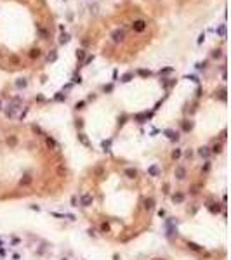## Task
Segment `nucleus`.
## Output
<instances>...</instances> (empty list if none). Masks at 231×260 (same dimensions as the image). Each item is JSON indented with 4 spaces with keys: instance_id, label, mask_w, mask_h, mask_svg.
Returning a JSON list of instances; mask_svg holds the SVG:
<instances>
[{
    "instance_id": "4468645a",
    "label": "nucleus",
    "mask_w": 231,
    "mask_h": 260,
    "mask_svg": "<svg viewBox=\"0 0 231 260\" xmlns=\"http://www.w3.org/2000/svg\"><path fill=\"white\" fill-rule=\"evenodd\" d=\"M31 182H33V177L30 175V173H25V175L19 179V184H21V186H30Z\"/></svg>"
},
{
    "instance_id": "6e6552de",
    "label": "nucleus",
    "mask_w": 231,
    "mask_h": 260,
    "mask_svg": "<svg viewBox=\"0 0 231 260\" xmlns=\"http://www.w3.org/2000/svg\"><path fill=\"white\" fill-rule=\"evenodd\" d=\"M174 175H176L177 180H184V179H186V168H184L182 165H177L176 170H174Z\"/></svg>"
},
{
    "instance_id": "09e8293b",
    "label": "nucleus",
    "mask_w": 231,
    "mask_h": 260,
    "mask_svg": "<svg viewBox=\"0 0 231 260\" xmlns=\"http://www.w3.org/2000/svg\"><path fill=\"white\" fill-rule=\"evenodd\" d=\"M83 127V120H77V128H82Z\"/></svg>"
},
{
    "instance_id": "2eb2a0df",
    "label": "nucleus",
    "mask_w": 231,
    "mask_h": 260,
    "mask_svg": "<svg viewBox=\"0 0 231 260\" xmlns=\"http://www.w3.org/2000/svg\"><path fill=\"white\" fill-rule=\"evenodd\" d=\"M153 208H155V200H153V198H146V200H144V210H146V212H151Z\"/></svg>"
},
{
    "instance_id": "20e7f679",
    "label": "nucleus",
    "mask_w": 231,
    "mask_h": 260,
    "mask_svg": "<svg viewBox=\"0 0 231 260\" xmlns=\"http://www.w3.org/2000/svg\"><path fill=\"white\" fill-rule=\"evenodd\" d=\"M146 26H148V23H146L144 19H137V21H134V23H132V30H134L136 33H142V31L146 30Z\"/></svg>"
},
{
    "instance_id": "aec40b11",
    "label": "nucleus",
    "mask_w": 231,
    "mask_h": 260,
    "mask_svg": "<svg viewBox=\"0 0 231 260\" xmlns=\"http://www.w3.org/2000/svg\"><path fill=\"white\" fill-rule=\"evenodd\" d=\"M75 56H77V59H78V61H85V57H87V52L83 50V49H78Z\"/></svg>"
},
{
    "instance_id": "7c9ffc66",
    "label": "nucleus",
    "mask_w": 231,
    "mask_h": 260,
    "mask_svg": "<svg viewBox=\"0 0 231 260\" xmlns=\"http://www.w3.org/2000/svg\"><path fill=\"white\" fill-rule=\"evenodd\" d=\"M101 146H103V149H104V151H110V147H111V139L103 141V144H101Z\"/></svg>"
},
{
    "instance_id": "7ed1b4c3",
    "label": "nucleus",
    "mask_w": 231,
    "mask_h": 260,
    "mask_svg": "<svg viewBox=\"0 0 231 260\" xmlns=\"http://www.w3.org/2000/svg\"><path fill=\"white\" fill-rule=\"evenodd\" d=\"M78 203H80V206L87 208V206H91V205L94 203V196H92V194H89V192H83L82 196H80V200H78Z\"/></svg>"
},
{
    "instance_id": "a211bd4d",
    "label": "nucleus",
    "mask_w": 231,
    "mask_h": 260,
    "mask_svg": "<svg viewBox=\"0 0 231 260\" xmlns=\"http://www.w3.org/2000/svg\"><path fill=\"white\" fill-rule=\"evenodd\" d=\"M181 125H182V130H184V132H190V130L193 128V121H190V120H182Z\"/></svg>"
},
{
    "instance_id": "8fccbe9b",
    "label": "nucleus",
    "mask_w": 231,
    "mask_h": 260,
    "mask_svg": "<svg viewBox=\"0 0 231 260\" xmlns=\"http://www.w3.org/2000/svg\"><path fill=\"white\" fill-rule=\"evenodd\" d=\"M163 192L169 194V184H163Z\"/></svg>"
},
{
    "instance_id": "c85d7f7f",
    "label": "nucleus",
    "mask_w": 231,
    "mask_h": 260,
    "mask_svg": "<svg viewBox=\"0 0 231 260\" xmlns=\"http://www.w3.org/2000/svg\"><path fill=\"white\" fill-rule=\"evenodd\" d=\"M101 232H103V234L110 232V224H108V222H103V224H101Z\"/></svg>"
},
{
    "instance_id": "a18cd8bd",
    "label": "nucleus",
    "mask_w": 231,
    "mask_h": 260,
    "mask_svg": "<svg viewBox=\"0 0 231 260\" xmlns=\"http://www.w3.org/2000/svg\"><path fill=\"white\" fill-rule=\"evenodd\" d=\"M77 203H78V198H77V196H71V206H78Z\"/></svg>"
},
{
    "instance_id": "f3484780",
    "label": "nucleus",
    "mask_w": 231,
    "mask_h": 260,
    "mask_svg": "<svg viewBox=\"0 0 231 260\" xmlns=\"http://www.w3.org/2000/svg\"><path fill=\"white\" fill-rule=\"evenodd\" d=\"M78 141L83 144V146H85V147H91V142H89V139H87V135L85 134H83V132H80L78 134Z\"/></svg>"
},
{
    "instance_id": "603ef678",
    "label": "nucleus",
    "mask_w": 231,
    "mask_h": 260,
    "mask_svg": "<svg viewBox=\"0 0 231 260\" xmlns=\"http://www.w3.org/2000/svg\"><path fill=\"white\" fill-rule=\"evenodd\" d=\"M35 99H37V101H40V102H44V101H45V99H44V96H37Z\"/></svg>"
},
{
    "instance_id": "c9c22d12",
    "label": "nucleus",
    "mask_w": 231,
    "mask_h": 260,
    "mask_svg": "<svg viewBox=\"0 0 231 260\" xmlns=\"http://www.w3.org/2000/svg\"><path fill=\"white\" fill-rule=\"evenodd\" d=\"M221 56H222V50H221V49H216V50L212 52V57H214V59H219Z\"/></svg>"
},
{
    "instance_id": "58836bf2",
    "label": "nucleus",
    "mask_w": 231,
    "mask_h": 260,
    "mask_svg": "<svg viewBox=\"0 0 231 260\" xmlns=\"http://www.w3.org/2000/svg\"><path fill=\"white\" fill-rule=\"evenodd\" d=\"M172 71H174V68H170V66H169V68H162L158 73H160V75H163V73H172Z\"/></svg>"
},
{
    "instance_id": "c03bdc74",
    "label": "nucleus",
    "mask_w": 231,
    "mask_h": 260,
    "mask_svg": "<svg viewBox=\"0 0 231 260\" xmlns=\"http://www.w3.org/2000/svg\"><path fill=\"white\" fill-rule=\"evenodd\" d=\"M219 97H221V101H226V90H224V89L219 92Z\"/></svg>"
},
{
    "instance_id": "de8ad7c7",
    "label": "nucleus",
    "mask_w": 231,
    "mask_h": 260,
    "mask_svg": "<svg viewBox=\"0 0 231 260\" xmlns=\"http://www.w3.org/2000/svg\"><path fill=\"white\" fill-rule=\"evenodd\" d=\"M203 40H205V33H202V35L198 36V45H200V43H203Z\"/></svg>"
},
{
    "instance_id": "a878e982",
    "label": "nucleus",
    "mask_w": 231,
    "mask_h": 260,
    "mask_svg": "<svg viewBox=\"0 0 231 260\" xmlns=\"http://www.w3.org/2000/svg\"><path fill=\"white\" fill-rule=\"evenodd\" d=\"M68 42H70V35H68V33H61L59 43H68Z\"/></svg>"
},
{
    "instance_id": "dca6fc26",
    "label": "nucleus",
    "mask_w": 231,
    "mask_h": 260,
    "mask_svg": "<svg viewBox=\"0 0 231 260\" xmlns=\"http://www.w3.org/2000/svg\"><path fill=\"white\" fill-rule=\"evenodd\" d=\"M45 144H47L51 149H57V147H59V144H57L52 137H49V135H45Z\"/></svg>"
},
{
    "instance_id": "4d7b16f0",
    "label": "nucleus",
    "mask_w": 231,
    "mask_h": 260,
    "mask_svg": "<svg viewBox=\"0 0 231 260\" xmlns=\"http://www.w3.org/2000/svg\"><path fill=\"white\" fill-rule=\"evenodd\" d=\"M162 260H163V258H162Z\"/></svg>"
},
{
    "instance_id": "6e6d98bb",
    "label": "nucleus",
    "mask_w": 231,
    "mask_h": 260,
    "mask_svg": "<svg viewBox=\"0 0 231 260\" xmlns=\"http://www.w3.org/2000/svg\"><path fill=\"white\" fill-rule=\"evenodd\" d=\"M4 109V107H2V99H0V111H2Z\"/></svg>"
},
{
    "instance_id": "b1692460",
    "label": "nucleus",
    "mask_w": 231,
    "mask_h": 260,
    "mask_svg": "<svg viewBox=\"0 0 231 260\" xmlns=\"http://www.w3.org/2000/svg\"><path fill=\"white\" fill-rule=\"evenodd\" d=\"M132 78H134V73H132V71H129V73H125V75L122 76V82H123V83H129Z\"/></svg>"
},
{
    "instance_id": "72a5a7b5",
    "label": "nucleus",
    "mask_w": 231,
    "mask_h": 260,
    "mask_svg": "<svg viewBox=\"0 0 231 260\" xmlns=\"http://www.w3.org/2000/svg\"><path fill=\"white\" fill-rule=\"evenodd\" d=\"M217 33H219L222 38H226V25H221V26H219V30H217Z\"/></svg>"
},
{
    "instance_id": "f704fd0d",
    "label": "nucleus",
    "mask_w": 231,
    "mask_h": 260,
    "mask_svg": "<svg viewBox=\"0 0 231 260\" xmlns=\"http://www.w3.org/2000/svg\"><path fill=\"white\" fill-rule=\"evenodd\" d=\"M57 59V54H56V50H51V54L47 56V61L49 62H52V61H56Z\"/></svg>"
},
{
    "instance_id": "6ab92c4d",
    "label": "nucleus",
    "mask_w": 231,
    "mask_h": 260,
    "mask_svg": "<svg viewBox=\"0 0 231 260\" xmlns=\"http://www.w3.org/2000/svg\"><path fill=\"white\" fill-rule=\"evenodd\" d=\"M222 153V144H214L210 147V155H221Z\"/></svg>"
},
{
    "instance_id": "e433bc0d",
    "label": "nucleus",
    "mask_w": 231,
    "mask_h": 260,
    "mask_svg": "<svg viewBox=\"0 0 231 260\" xmlns=\"http://www.w3.org/2000/svg\"><path fill=\"white\" fill-rule=\"evenodd\" d=\"M184 78H186V80H191V82H195V83H200V80H198L195 75H186Z\"/></svg>"
},
{
    "instance_id": "f8f14e48",
    "label": "nucleus",
    "mask_w": 231,
    "mask_h": 260,
    "mask_svg": "<svg viewBox=\"0 0 231 260\" xmlns=\"http://www.w3.org/2000/svg\"><path fill=\"white\" fill-rule=\"evenodd\" d=\"M184 200H186V196H184V192H181V191H176V192L172 194V201H174L176 205H181Z\"/></svg>"
},
{
    "instance_id": "ddd939ff",
    "label": "nucleus",
    "mask_w": 231,
    "mask_h": 260,
    "mask_svg": "<svg viewBox=\"0 0 231 260\" xmlns=\"http://www.w3.org/2000/svg\"><path fill=\"white\" fill-rule=\"evenodd\" d=\"M186 246L190 248L191 251H195V253H203L205 250H203V246H200V245H196V243H193V241H188L186 243Z\"/></svg>"
},
{
    "instance_id": "79ce46f5",
    "label": "nucleus",
    "mask_w": 231,
    "mask_h": 260,
    "mask_svg": "<svg viewBox=\"0 0 231 260\" xmlns=\"http://www.w3.org/2000/svg\"><path fill=\"white\" fill-rule=\"evenodd\" d=\"M83 106H85V101H78V102L75 104V107H77V109H83Z\"/></svg>"
},
{
    "instance_id": "473e14b6",
    "label": "nucleus",
    "mask_w": 231,
    "mask_h": 260,
    "mask_svg": "<svg viewBox=\"0 0 231 260\" xmlns=\"http://www.w3.org/2000/svg\"><path fill=\"white\" fill-rule=\"evenodd\" d=\"M113 89H115L113 83H108V85H104V87H103V90L106 92V94H111V92H113Z\"/></svg>"
},
{
    "instance_id": "bb28decb",
    "label": "nucleus",
    "mask_w": 231,
    "mask_h": 260,
    "mask_svg": "<svg viewBox=\"0 0 231 260\" xmlns=\"http://www.w3.org/2000/svg\"><path fill=\"white\" fill-rule=\"evenodd\" d=\"M202 172H203V173H208V172H210V161H208V160H205V163L202 165Z\"/></svg>"
},
{
    "instance_id": "39448f33",
    "label": "nucleus",
    "mask_w": 231,
    "mask_h": 260,
    "mask_svg": "<svg viewBox=\"0 0 231 260\" xmlns=\"http://www.w3.org/2000/svg\"><path fill=\"white\" fill-rule=\"evenodd\" d=\"M163 134H165L167 139L172 141V142H177V141H179V132H176V130H172V128H165Z\"/></svg>"
},
{
    "instance_id": "412c9836",
    "label": "nucleus",
    "mask_w": 231,
    "mask_h": 260,
    "mask_svg": "<svg viewBox=\"0 0 231 260\" xmlns=\"http://www.w3.org/2000/svg\"><path fill=\"white\" fill-rule=\"evenodd\" d=\"M170 156H172V160H179V158L182 156V151H181L179 147H176V149H172V153H170Z\"/></svg>"
},
{
    "instance_id": "37998d69",
    "label": "nucleus",
    "mask_w": 231,
    "mask_h": 260,
    "mask_svg": "<svg viewBox=\"0 0 231 260\" xmlns=\"http://www.w3.org/2000/svg\"><path fill=\"white\" fill-rule=\"evenodd\" d=\"M92 61H94V56H87L85 61H83V64H89V62H92Z\"/></svg>"
},
{
    "instance_id": "5701e85b",
    "label": "nucleus",
    "mask_w": 231,
    "mask_h": 260,
    "mask_svg": "<svg viewBox=\"0 0 231 260\" xmlns=\"http://www.w3.org/2000/svg\"><path fill=\"white\" fill-rule=\"evenodd\" d=\"M40 56H42L40 49H31V50H30V59H38Z\"/></svg>"
},
{
    "instance_id": "f257e3e1",
    "label": "nucleus",
    "mask_w": 231,
    "mask_h": 260,
    "mask_svg": "<svg viewBox=\"0 0 231 260\" xmlns=\"http://www.w3.org/2000/svg\"><path fill=\"white\" fill-rule=\"evenodd\" d=\"M19 104H21V97H16L12 102H9L5 107H7V109H5V116L7 118H14L16 116V113H17V109H19Z\"/></svg>"
},
{
    "instance_id": "f03ea898",
    "label": "nucleus",
    "mask_w": 231,
    "mask_h": 260,
    "mask_svg": "<svg viewBox=\"0 0 231 260\" xmlns=\"http://www.w3.org/2000/svg\"><path fill=\"white\" fill-rule=\"evenodd\" d=\"M205 208L208 210V212H210L212 215H219L221 213V203H217V201H214L212 198H208L207 201H205Z\"/></svg>"
},
{
    "instance_id": "1a4fd4ad",
    "label": "nucleus",
    "mask_w": 231,
    "mask_h": 260,
    "mask_svg": "<svg viewBox=\"0 0 231 260\" xmlns=\"http://www.w3.org/2000/svg\"><path fill=\"white\" fill-rule=\"evenodd\" d=\"M198 156L200 158H203V160H208V156H210V147L208 146H202V147H198Z\"/></svg>"
},
{
    "instance_id": "49530a36",
    "label": "nucleus",
    "mask_w": 231,
    "mask_h": 260,
    "mask_svg": "<svg viewBox=\"0 0 231 260\" xmlns=\"http://www.w3.org/2000/svg\"><path fill=\"white\" fill-rule=\"evenodd\" d=\"M94 173H97V175H101V173H103V168H101V166H96V168H94Z\"/></svg>"
},
{
    "instance_id": "4c0bfd02",
    "label": "nucleus",
    "mask_w": 231,
    "mask_h": 260,
    "mask_svg": "<svg viewBox=\"0 0 231 260\" xmlns=\"http://www.w3.org/2000/svg\"><path fill=\"white\" fill-rule=\"evenodd\" d=\"M195 68H196L198 71H200V70H205V68H207V61H203V62H198Z\"/></svg>"
},
{
    "instance_id": "c756f323",
    "label": "nucleus",
    "mask_w": 231,
    "mask_h": 260,
    "mask_svg": "<svg viewBox=\"0 0 231 260\" xmlns=\"http://www.w3.org/2000/svg\"><path fill=\"white\" fill-rule=\"evenodd\" d=\"M198 189H200V184H195V186H191V187H190V194H193V196H195V194H198V192H200Z\"/></svg>"
},
{
    "instance_id": "423d86ee",
    "label": "nucleus",
    "mask_w": 231,
    "mask_h": 260,
    "mask_svg": "<svg viewBox=\"0 0 231 260\" xmlns=\"http://www.w3.org/2000/svg\"><path fill=\"white\" fill-rule=\"evenodd\" d=\"M151 116H153V113L144 111V113H137V115H134V120H136L137 123H146V121H148Z\"/></svg>"
},
{
    "instance_id": "393cba45",
    "label": "nucleus",
    "mask_w": 231,
    "mask_h": 260,
    "mask_svg": "<svg viewBox=\"0 0 231 260\" xmlns=\"http://www.w3.org/2000/svg\"><path fill=\"white\" fill-rule=\"evenodd\" d=\"M137 75H139V76H142V78H146V76H151L153 73H151L150 70H137Z\"/></svg>"
},
{
    "instance_id": "a19ab883",
    "label": "nucleus",
    "mask_w": 231,
    "mask_h": 260,
    "mask_svg": "<svg viewBox=\"0 0 231 260\" xmlns=\"http://www.w3.org/2000/svg\"><path fill=\"white\" fill-rule=\"evenodd\" d=\"M184 156H186V160H191V158H193V151H191V149L184 151Z\"/></svg>"
},
{
    "instance_id": "9b49d317",
    "label": "nucleus",
    "mask_w": 231,
    "mask_h": 260,
    "mask_svg": "<svg viewBox=\"0 0 231 260\" xmlns=\"http://www.w3.org/2000/svg\"><path fill=\"white\" fill-rule=\"evenodd\" d=\"M160 173H162V170H160V166H158V165H151V166H148V175H150V177H160Z\"/></svg>"
},
{
    "instance_id": "5fc2aeb1",
    "label": "nucleus",
    "mask_w": 231,
    "mask_h": 260,
    "mask_svg": "<svg viewBox=\"0 0 231 260\" xmlns=\"http://www.w3.org/2000/svg\"><path fill=\"white\" fill-rule=\"evenodd\" d=\"M116 78H118V71L115 70V71H113V80H116Z\"/></svg>"
},
{
    "instance_id": "3c124183",
    "label": "nucleus",
    "mask_w": 231,
    "mask_h": 260,
    "mask_svg": "<svg viewBox=\"0 0 231 260\" xmlns=\"http://www.w3.org/2000/svg\"><path fill=\"white\" fill-rule=\"evenodd\" d=\"M158 217H165V210H163V208L158 210Z\"/></svg>"
},
{
    "instance_id": "864d4df0",
    "label": "nucleus",
    "mask_w": 231,
    "mask_h": 260,
    "mask_svg": "<svg viewBox=\"0 0 231 260\" xmlns=\"http://www.w3.org/2000/svg\"><path fill=\"white\" fill-rule=\"evenodd\" d=\"M87 232H89V236H96V231H94V229H89Z\"/></svg>"
},
{
    "instance_id": "cd10ccee",
    "label": "nucleus",
    "mask_w": 231,
    "mask_h": 260,
    "mask_svg": "<svg viewBox=\"0 0 231 260\" xmlns=\"http://www.w3.org/2000/svg\"><path fill=\"white\" fill-rule=\"evenodd\" d=\"M54 99H56V101H59V102H65V101H66V96L63 94V92H57V94L54 96Z\"/></svg>"
},
{
    "instance_id": "ea45409f",
    "label": "nucleus",
    "mask_w": 231,
    "mask_h": 260,
    "mask_svg": "<svg viewBox=\"0 0 231 260\" xmlns=\"http://www.w3.org/2000/svg\"><path fill=\"white\" fill-rule=\"evenodd\" d=\"M71 83H82V76H80V75H75V76L71 78Z\"/></svg>"
},
{
    "instance_id": "2f4dec72",
    "label": "nucleus",
    "mask_w": 231,
    "mask_h": 260,
    "mask_svg": "<svg viewBox=\"0 0 231 260\" xmlns=\"http://www.w3.org/2000/svg\"><path fill=\"white\" fill-rule=\"evenodd\" d=\"M7 144H9L11 147H14V146L17 144V139H16L14 135H11V137H7Z\"/></svg>"
},
{
    "instance_id": "4be33fe9",
    "label": "nucleus",
    "mask_w": 231,
    "mask_h": 260,
    "mask_svg": "<svg viewBox=\"0 0 231 260\" xmlns=\"http://www.w3.org/2000/svg\"><path fill=\"white\" fill-rule=\"evenodd\" d=\"M26 85H28L26 78H17V82H16V87H17V89H26Z\"/></svg>"
},
{
    "instance_id": "0eeeda50",
    "label": "nucleus",
    "mask_w": 231,
    "mask_h": 260,
    "mask_svg": "<svg viewBox=\"0 0 231 260\" xmlns=\"http://www.w3.org/2000/svg\"><path fill=\"white\" fill-rule=\"evenodd\" d=\"M111 40H113L115 43L123 42V40H125V31H123V30H120V28H118V30H115V31L111 33Z\"/></svg>"
},
{
    "instance_id": "9d476101",
    "label": "nucleus",
    "mask_w": 231,
    "mask_h": 260,
    "mask_svg": "<svg viewBox=\"0 0 231 260\" xmlns=\"http://www.w3.org/2000/svg\"><path fill=\"white\" fill-rule=\"evenodd\" d=\"M123 175L127 177V179H136L137 177V170L134 168V166H127L123 170Z\"/></svg>"
}]
</instances>
